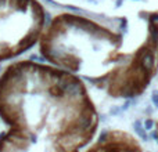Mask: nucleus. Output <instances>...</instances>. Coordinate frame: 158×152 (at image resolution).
<instances>
[{
    "instance_id": "f03ea898",
    "label": "nucleus",
    "mask_w": 158,
    "mask_h": 152,
    "mask_svg": "<svg viewBox=\"0 0 158 152\" xmlns=\"http://www.w3.org/2000/svg\"><path fill=\"white\" fill-rule=\"evenodd\" d=\"M50 65L77 76L114 100L139 97L158 72V18L100 22L79 14L50 19L39 40Z\"/></svg>"
},
{
    "instance_id": "7ed1b4c3",
    "label": "nucleus",
    "mask_w": 158,
    "mask_h": 152,
    "mask_svg": "<svg viewBox=\"0 0 158 152\" xmlns=\"http://www.w3.org/2000/svg\"><path fill=\"white\" fill-rule=\"evenodd\" d=\"M46 22V13L36 0H0V62L39 44Z\"/></svg>"
},
{
    "instance_id": "f257e3e1",
    "label": "nucleus",
    "mask_w": 158,
    "mask_h": 152,
    "mask_svg": "<svg viewBox=\"0 0 158 152\" xmlns=\"http://www.w3.org/2000/svg\"><path fill=\"white\" fill-rule=\"evenodd\" d=\"M0 152H82L98 130L85 83L53 65L18 61L0 75Z\"/></svg>"
},
{
    "instance_id": "20e7f679",
    "label": "nucleus",
    "mask_w": 158,
    "mask_h": 152,
    "mask_svg": "<svg viewBox=\"0 0 158 152\" xmlns=\"http://www.w3.org/2000/svg\"><path fill=\"white\" fill-rule=\"evenodd\" d=\"M85 152H147L140 141L126 130H104Z\"/></svg>"
}]
</instances>
